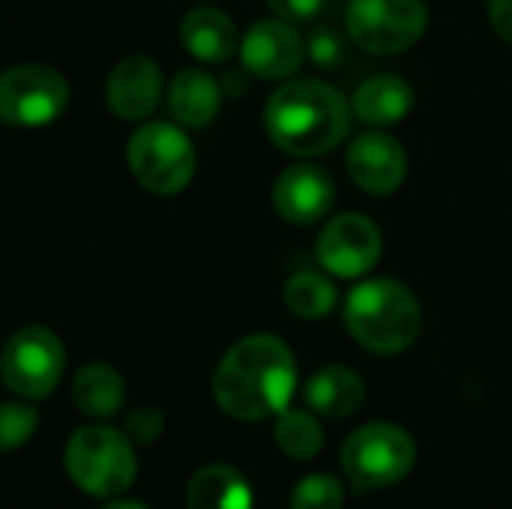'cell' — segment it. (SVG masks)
<instances>
[{
    "label": "cell",
    "instance_id": "cell-6",
    "mask_svg": "<svg viewBox=\"0 0 512 509\" xmlns=\"http://www.w3.org/2000/svg\"><path fill=\"white\" fill-rule=\"evenodd\" d=\"M132 177L153 195H177L195 174V147L174 123H144L129 138Z\"/></svg>",
    "mask_w": 512,
    "mask_h": 509
},
{
    "label": "cell",
    "instance_id": "cell-20",
    "mask_svg": "<svg viewBox=\"0 0 512 509\" xmlns=\"http://www.w3.org/2000/svg\"><path fill=\"white\" fill-rule=\"evenodd\" d=\"M126 384L123 375L108 363H87L72 378V402L81 414L108 420L123 408Z\"/></svg>",
    "mask_w": 512,
    "mask_h": 509
},
{
    "label": "cell",
    "instance_id": "cell-21",
    "mask_svg": "<svg viewBox=\"0 0 512 509\" xmlns=\"http://www.w3.org/2000/svg\"><path fill=\"white\" fill-rule=\"evenodd\" d=\"M273 438L285 456L300 459V462L315 459L324 450V429H321V420L315 417V411L285 408L276 417Z\"/></svg>",
    "mask_w": 512,
    "mask_h": 509
},
{
    "label": "cell",
    "instance_id": "cell-5",
    "mask_svg": "<svg viewBox=\"0 0 512 509\" xmlns=\"http://www.w3.org/2000/svg\"><path fill=\"white\" fill-rule=\"evenodd\" d=\"M417 462L414 438L396 423H369L348 435L342 471L354 492H378L402 483Z\"/></svg>",
    "mask_w": 512,
    "mask_h": 509
},
{
    "label": "cell",
    "instance_id": "cell-3",
    "mask_svg": "<svg viewBox=\"0 0 512 509\" xmlns=\"http://www.w3.org/2000/svg\"><path fill=\"white\" fill-rule=\"evenodd\" d=\"M345 327L372 354H402L423 330V309L408 285L369 279L345 297Z\"/></svg>",
    "mask_w": 512,
    "mask_h": 509
},
{
    "label": "cell",
    "instance_id": "cell-18",
    "mask_svg": "<svg viewBox=\"0 0 512 509\" xmlns=\"http://www.w3.org/2000/svg\"><path fill=\"white\" fill-rule=\"evenodd\" d=\"M186 509H252V486L231 465H204L186 486Z\"/></svg>",
    "mask_w": 512,
    "mask_h": 509
},
{
    "label": "cell",
    "instance_id": "cell-17",
    "mask_svg": "<svg viewBox=\"0 0 512 509\" xmlns=\"http://www.w3.org/2000/svg\"><path fill=\"white\" fill-rule=\"evenodd\" d=\"M222 105V87L204 69H183L168 87V108L180 126L201 129L213 123Z\"/></svg>",
    "mask_w": 512,
    "mask_h": 509
},
{
    "label": "cell",
    "instance_id": "cell-1",
    "mask_svg": "<svg viewBox=\"0 0 512 509\" xmlns=\"http://www.w3.org/2000/svg\"><path fill=\"white\" fill-rule=\"evenodd\" d=\"M294 390V354L273 333L243 336L237 345H231L213 375L216 405L240 423H261L279 417L291 405Z\"/></svg>",
    "mask_w": 512,
    "mask_h": 509
},
{
    "label": "cell",
    "instance_id": "cell-11",
    "mask_svg": "<svg viewBox=\"0 0 512 509\" xmlns=\"http://www.w3.org/2000/svg\"><path fill=\"white\" fill-rule=\"evenodd\" d=\"M237 51H240V60H243L246 72L261 78V81H285V78H291L300 69L303 57H306L303 36L297 33L294 24H288L282 18L255 21L243 33Z\"/></svg>",
    "mask_w": 512,
    "mask_h": 509
},
{
    "label": "cell",
    "instance_id": "cell-29",
    "mask_svg": "<svg viewBox=\"0 0 512 509\" xmlns=\"http://www.w3.org/2000/svg\"><path fill=\"white\" fill-rule=\"evenodd\" d=\"M102 509H150V507H147V504H138V501H120V498H117V501H111L108 507H102Z\"/></svg>",
    "mask_w": 512,
    "mask_h": 509
},
{
    "label": "cell",
    "instance_id": "cell-15",
    "mask_svg": "<svg viewBox=\"0 0 512 509\" xmlns=\"http://www.w3.org/2000/svg\"><path fill=\"white\" fill-rule=\"evenodd\" d=\"M366 402L363 378L348 366H324L306 384V405L327 420L351 417Z\"/></svg>",
    "mask_w": 512,
    "mask_h": 509
},
{
    "label": "cell",
    "instance_id": "cell-14",
    "mask_svg": "<svg viewBox=\"0 0 512 509\" xmlns=\"http://www.w3.org/2000/svg\"><path fill=\"white\" fill-rule=\"evenodd\" d=\"M105 96L117 117L144 120L162 99V72L147 54H129L111 69Z\"/></svg>",
    "mask_w": 512,
    "mask_h": 509
},
{
    "label": "cell",
    "instance_id": "cell-26",
    "mask_svg": "<svg viewBox=\"0 0 512 509\" xmlns=\"http://www.w3.org/2000/svg\"><path fill=\"white\" fill-rule=\"evenodd\" d=\"M264 3L276 12V18L288 24H309L327 6V0H264Z\"/></svg>",
    "mask_w": 512,
    "mask_h": 509
},
{
    "label": "cell",
    "instance_id": "cell-8",
    "mask_svg": "<svg viewBox=\"0 0 512 509\" xmlns=\"http://www.w3.org/2000/svg\"><path fill=\"white\" fill-rule=\"evenodd\" d=\"M69 81L45 63H21L0 72V120L9 126H48L69 108Z\"/></svg>",
    "mask_w": 512,
    "mask_h": 509
},
{
    "label": "cell",
    "instance_id": "cell-19",
    "mask_svg": "<svg viewBox=\"0 0 512 509\" xmlns=\"http://www.w3.org/2000/svg\"><path fill=\"white\" fill-rule=\"evenodd\" d=\"M354 114L369 126L402 123L414 108V87L399 75H375L354 93Z\"/></svg>",
    "mask_w": 512,
    "mask_h": 509
},
{
    "label": "cell",
    "instance_id": "cell-22",
    "mask_svg": "<svg viewBox=\"0 0 512 509\" xmlns=\"http://www.w3.org/2000/svg\"><path fill=\"white\" fill-rule=\"evenodd\" d=\"M336 288L333 282L318 270H300L285 285V303L288 309L303 321L327 318L336 309Z\"/></svg>",
    "mask_w": 512,
    "mask_h": 509
},
{
    "label": "cell",
    "instance_id": "cell-27",
    "mask_svg": "<svg viewBox=\"0 0 512 509\" xmlns=\"http://www.w3.org/2000/svg\"><path fill=\"white\" fill-rule=\"evenodd\" d=\"M126 429H129V435H132L135 441L150 444V441H156V438L162 435V429H165V417H162L156 408H141V411H135V414L129 417Z\"/></svg>",
    "mask_w": 512,
    "mask_h": 509
},
{
    "label": "cell",
    "instance_id": "cell-7",
    "mask_svg": "<svg viewBox=\"0 0 512 509\" xmlns=\"http://www.w3.org/2000/svg\"><path fill=\"white\" fill-rule=\"evenodd\" d=\"M63 366V342L48 327H24L12 333L0 351V381L9 393L30 402H39L57 390Z\"/></svg>",
    "mask_w": 512,
    "mask_h": 509
},
{
    "label": "cell",
    "instance_id": "cell-13",
    "mask_svg": "<svg viewBox=\"0 0 512 509\" xmlns=\"http://www.w3.org/2000/svg\"><path fill=\"white\" fill-rule=\"evenodd\" d=\"M336 186L327 171L315 165H291L273 183V207L291 225H312L330 213Z\"/></svg>",
    "mask_w": 512,
    "mask_h": 509
},
{
    "label": "cell",
    "instance_id": "cell-12",
    "mask_svg": "<svg viewBox=\"0 0 512 509\" xmlns=\"http://www.w3.org/2000/svg\"><path fill=\"white\" fill-rule=\"evenodd\" d=\"M348 174L369 195H393L408 177V156L387 132H366L348 147Z\"/></svg>",
    "mask_w": 512,
    "mask_h": 509
},
{
    "label": "cell",
    "instance_id": "cell-28",
    "mask_svg": "<svg viewBox=\"0 0 512 509\" xmlns=\"http://www.w3.org/2000/svg\"><path fill=\"white\" fill-rule=\"evenodd\" d=\"M489 21L495 33L512 45V0H489Z\"/></svg>",
    "mask_w": 512,
    "mask_h": 509
},
{
    "label": "cell",
    "instance_id": "cell-24",
    "mask_svg": "<svg viewBox=\"0 0 512 509\" xmlns=\"http://www.w3.org/2000/svg\"><path fill=\"white\" fill-rule=\"evenodd\" d=\"M39 426V414L27 402H3L0 405V453L21 450Z\"/></svg>",
    "mask_w": 512,
    "mask_h": 509
},
{
    "label": "cell",
    "instance_id": "cell-10",
    "mask_svg": "<svg viewBox=\"0 0 512 509\" xmlns=\"http://www.w3.org/2000/svg\"><path fill=\"white\" fill-rule=\"evenodd\" d=\"M381 231L363 213H342L330 219L318 237V261L339 279L366 276L381 258Z\"/></svg>",
    "mask_w": 512,
    "mask_h": 509
},
{
    "label": "cell",
    "instance_id": "cell-2",
    "mask_svg": "<svg viewBox=\"0 0 512 509\" xmlns=\"http://www.w3.org/2000/svg\"><path fill=\"white\" fill-rule=\"evenodd\" d=\"M270 141L291 156H321L339 147L351 129L348 99L327 81H285L264 108Z\"/></svg>",
    "mask_w": 512,
    "mask_h": 509
},
{
    "label": "cell",
    "instance_id": "cell-23",
    "mask_svg": "<svg viewBox=\"0 0 512 509\" xmlns=\"http://www.w3.org/2000/svg\"><path fill=\"white\" fill-rule=\"evenodd\" d=\"M345 486L333 474H309L291 492V509H342Z\"/></svg>",
    "mask_w": 512,
    "mask_h": 509
},
{
    "label": "cell",
    "instance_id": "cell-9",
    "mask_svg": "<svg viewBox=\"0 0 512 509\" xmlns=\"http://www.w3.org/2000/svg\"><path fill=\"white\" fill-rule=\"evenodd\" d=\"M429 27L423 0H351L345 30L357 48L369 54H399L411 48Z\"/></svg>",
    "mask_w": 512,
    "mask_h": 509
},
{
    "label": "cell",
    "instance_id": "cell-4",
    "mask_svg": "<svg viewBox=\"0 0 512 509\" xmlns=\"http://www.w3.org/2000/svg\"><path fill=\"white\" fill-rule=\"evenodd\" d=\"M66 477L90 498H117L132 489L138 474L135 447L126 432L111 426H84L66 441Z\"/></svg>",
    "mask_w": 512,
    "mask_h": 509
},
{
    "label": "cell",
    "instance_id": "cell-25",
    "mask_svg": "<svg viewBox=\"0 0 512 509\" xmlns=\"http://www.w3.org/2000/svg\"><path fill=\"white\" fill-rule=\"evenodd\" d=\"M306 51H309L312 63L321 66V69H339L345 63V42L330 27H315L312 36H309Z\"/></svg>",
    "mask_w": 512,
    "mask_h": 509
},
{
    "label": "cell",
    "instance_id": "cell-16",
    "mask_svg": "<svg viewBox=\"0 0 512 509\" xmlns=\"http://www.w3.org/2000/svg\"><path fill=\"white\" fill-rule=\"evenodd\" d=\"M180 39L186 51L204 63H225L240 48L234 21L216 6H198L183 18Z\"/></svg>",
    "mask_w": 512,
    "mask_h": 509
}]
</instances>
